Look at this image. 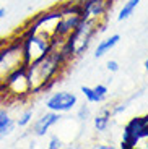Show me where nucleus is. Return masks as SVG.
Segmentation results:
<instances>
[{
	"label": "nucleus",
	"instance_id": "obj_12",
	"mask_svg": "<svg viewBox=\"0 0 148 149\" xmlns=\"http://www.w3.org/2000/svg\"><path fill=\"white\" fill-rule=\"evenodd\" d=\"M119 41H121V36H119V34H112V36H109V37H106V39H103V41H99L96 50H94V57H96V58L104 57L107 52H111L112 49L119 44Z\"/></svg>",
	"mask_w": 148,
	"mask_h": 149
},
{
	"label": "nucleus",
	"instance_id": "obj_5",
	"mask_svg": "<svg viewBox=\"0 0 148 149\" xmlns=\"http://www.w3.org/2000/svg\"><path fill=\"white\" fill-rule=\"evenodd\" d=\"M2 84H4V88H5L7 96L15 97L18 101H23V99L31 96L30 83H28L25 65H20L18 68H15V70H11L10 73L5 74L4 79H2Z\"/></svg>",
	"mask_w": 148,
	"mask_h": 149
},
{
	"label": "nucleus",
	"instance_id": "obj_7",
	"mask_svg": "<svg viewBox=\"0 0 148 149\" xmlns=\"http://www.w3.org/2000/svg\"><path fill=\"white\" fill-rule=\"evenodd\" d=\"M80 5L83 19H91V21H104L107 11L112 8L114 0H75Z\"/></svg>",
	"mask_w": 148,
	"mask_h": 149
},
{
	"label": "nucleus",
	"instance_id": "obj_14",
	"mask_svg": "<svg viewBox=\"0 0 148 149\" xmlns=\"http://www.w3.org/2000/svg\"><path fill=\"white\" fill-rule=\"evenodd\" d=\"M138 3H140V0H125L124 5H122V8L119 10V15H117L119 21H124V19L130 18V16L133 15L135 8L138 7Z\"/></svg>",
	"mask_w": 148,
	"mask_h": 149
},
{
	"label": "nucleus",
	"instance_id": "obj_21",
	"mask_svg": "<svg viewBox=\"0 0 148 149\" xmlns=\"http://www.w3.org/2000/svg\"><path fill=\"white\" fill-rule=\"evenodd\" d=\"M5 15H7V10L5 8H0V19H4Z\"/></svg>",
	"mask_w": 148,
	"mask_h": 149
},
{
	"label": "nucleus",
	"instance_id": "obj_22",
	"mask_svg": "<svg viewBox=\"0 0 148 149\" xmlns=\"http://www.w3.org/2000/svg\"><path fill=\"white\" fill-rule=\"evenodd\" d=\"M143 67H145V70H147V71H148V58H147V60H145V63H143Z\"/></svg>",
	"mask_w": 148,
	"mask_h": 149
},
{
	"label": "nucleus",
	"instance_id": "obj_24",
	"mask_svg": "<svg viewBox=\"0 0 148 149\" xmlns=\"http://www.w3.org/2000/svg\"><path fill=\"white\" fill-rule=\"evenodd\" d=\"M2 79H4V76H2V74H0V84H2Z\"/></svg>",
	"mask_w": 148,
	"mask_h": 149
},
{
	"label": "nucleus",
	"instance_id": "obj_18",
	"mask_svg": "<svg viewBox=\"0 0 148 149\" xmlns=\"http://www.w3.org/2000/svg\"><path fill=\"white\" fill-rule=\"evenodd\" d=\"M127 109V104L125 102H121V104H116V105H111V115H119V113H122V112H125Z\"/></svg>",
	"mask_w": 148,
	"mask_h": 149
},
{
	"label": "nucleus",
	"instance_id": "obj_15",
	"mask_svg": "<svg viewBox=\"0 0 148 149\" xmlns=\"http://www.w3.org/2000/svg\"><path fill=\"white\" fill-rule=\"evenodd\" d=\"M33 118H34V110L33 109H25V110L16 117L15 125L20 127V128H26V127H30L31 123H33Z\"/></svg>",
	"mask_w": 148,
	"mask_h": 149
},
{
	"label": "nucleus",
	"instance_id": "obj_11",
	"mask_svg": "<svg viewBox=\"0 0 148 149\" xmlns=\"http://www.w3.org/2000/svg\"><path fill=\"white\" fill-rule=\"evenodd\" d=\"M15 118L5 109H0V139L10 136L15 131Z\"/></svg>",
	"mask_w": 148,
	"mask_h": 149
},
{
	"label": "nucleus",
	"instance_id": "obj_20",
	"mask_svg": "<svg viewBox=\"0 0 148 149\" xmlns=\"http://www.w3.org/2000/svg\"><path fill=\"white\" fill-rule=\"evenodd\" d=\"M98 149H112V146H107V144H98Z\"/></svg>",
	"mask_w": 148,
	"mask_h": 149
},
{
	"label": "nucleus",
	"instance_id": "obj_17",
	"mask_svg": "<svg viewBox=\"0 0 148 149\" xmlns=\"http://www.w3.org/2000/svg\"><path fill=\"white\" fill-rule=\"evenodd\" d=\"M62 146H63V143L59 136H52L47 143V149H60Z\"/></svg>",
	"mask_w": 148,
	"mask_h": 149
},
{
	"label": "nucleus",
	"instance_id": "obj_13",
	"mask_svg": "<svg viewBox=\"0 0 148 149\" xmlns=\"http://www.w3.org/2000/svg\"><path fill=\"white\" fill-rule=\"evenodd\" d=\"M111 107L107 109H101V112L98 113L94 118H93V125H94V130L99 131V133H103V131H106L107 128H109V125H111Z\"/></svg>",
	"mask_w": 148,
	"mask_h": 149
},
{
	"label": "nucleus",
	"instance_id": "obj_6",
	"mask_svg": "<svg viewBox=\"0 0 148 149\" xmlns=\"http://www.w3.org/2000/svg\"><path fill=\"white\" fill-rule=\"evenodd\" d=\"M60 16H62V13H60L59 7L41 11V13H37L34 18H31L25 24L23 34L25 33H49V34H52V31L56 28L57 21L60 19Z\"/></svg>",
	"mask_w": 148,
	"mask_h": 149
},
{
	"label": "nucleus",
	"instance_id": "obj_8",
	"mask_svg": "<svg viewBox=\"0 0 148 149\" xmlns=\"http://www.w3.org/2000/svg\"><path fill=\"white\" fill-rule=\"evenodd\" d=\"M44 105L47 110L57 112V113H67L78 105V97L70 91H57L46 99Z\"/></svg>",
	"mask_w": 148,
	"mask_h": 149
},
{
	"label": "nucleus",
	"instance_id": "obj_9",
	"mask_svg": "<svg viewBox=\"0 0 148 149\" xmlns=\"http://www.w3.org/2000/svg\"><path fill=\"white\" fill-rule=\"evenodd\" d=\"M62 118L60 117V113H57V112H46V113H42L39 118H36L33 122V133L36 134V136H46V134L49 133V130H51L54 125H57L59 123V120Z\"/></svg>",
	"mask_w": 148,
	"mask_h": 149
},
{
	"label": "nucleus",
	"instance_id": "obj_2",
	"mask_svg": "<svg viewBox=\"0 0 148 149\" xmlns=\"http://www.w3.org/2000/svg\"><path fill=\"white\" fill-rule=\"evenodd\" d=\"M51 36L52 34L49 33H25L20 36V50H21V60L25 67L51 52Z\"/></svg>",
	"mask_w": 148,
	"mask_h": 149
},
{
	"label": "nucleus",
	"instance_id": "obj_4",
	"mask_svg": "<svg viewBox=\"0 0 148 149\" xmlns=\"http://www.w3.org/2000/svg\"><path fill=\"white\" fill-rule=\"evenodd\" d=\"M145 139H148V113L132 117L124 125L121 148L122 149H135Z\"/></svg>",
	"mask_w": 148,
	"mask_h": 149
},
{
	"label": "nucleus",
	"instance_id": "obj_23",
	"mask_svg": "<svg viewBox=\"0 0 148 149\" xmlns=\"http://www.w3.org/2000/svg\"><path fill=\"white\" fill-rule=\"evenodd\" d=\"M143 146H145V148L148 149V139H145V141H143Z\"/></svg>",
	"mask_w": 148,
	"mask_h": 149
},
{
	"label": "nucleus",
	"instance_id": "obj_19",
	"mask_svg": "<svg viewBox=\"0 0 148 149\" xmlns=\"http://www.w3.org/2000/svg\"><path fill=\"white\" fill-rule=\"evenodd\" d=\"M106 68L111 71V73H116V71H119V63L116 62V60H109V62L106 63Z\"/></svg>",
	"mask_w": 148,
	"mask_h": 149
},
{
	"label": "nucleus",
	"instance_id": "obj_3",
	"mask_svg": "<svg viewBox=\"0 0 148 149\" xmlns=\"http://www.w3.org/2000/svg\"><path fill=\"white\" fill-rule=\"evenodd\" d=\"M98 26L99 23L98 21H91V19H82V23L75 28V31L67 36L65 44L62 45L67 52L70 54L73 58L83 55V54L88 50V47L91 45L93 37L96 36L98 33Z\"/></svg>",
	"mask_w": 148,
	"mask_h": 149
},
{
	"label": "nucleus",
	"instance_id": "obj_16",
	"mask_svg": "<svg viewBox=\"0 0 148 149\" xmlns=\"http://www.w3.org/2000/svg\"><path fill=\"white\" fill-rule=\"evenodd\" d=\"M91 117V110H90L88 105H82V107L78 109V113H77V118L80 122H86V120Z\"/></svg>",
	"mask_w": 148,
	"mask_h": 149
},
{
	"label": "nucleus",
	"instance_id": "obj_1",
	"mask_svg": "<svg viewBox=\"0 0 148 149\" xmlns=\"http://www.w3.org/2000/svg\"><path fill=\"white\" fill-rule=\"evenodd\" d=\"M72 60L67 58L60 50H51L47 55L26 65V76L30 83L31 96L51 89L59 81V76Z\"/></svg>",
	"mask_w": 148,
	"mask_h": 149
},
{
	"label": "nucleus",
	"instance_id": "obj_10",
	"mask_svg": "<svg viewBox=\"0 0 148 149\" xmlns=\"http://www.w3.org/2000/svg\"><path fill=\"white\" fill-rule=\"evenodd\" d=\"M82 93L90 104H103L107 97V86L98 84V86H94V88L82 86Z\"/></svg>",
	"mask_w": 148,
	"mask_h": 149
}]
</instances>
